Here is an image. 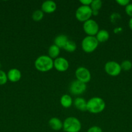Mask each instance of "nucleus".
<instances>
[{
  "label": "nucleus",
  "mask_w": 132,
  "mask_h": 132,
  "mask_svg": "<svg viewBox=\"0 0 132 132\" xmlns=\"http://www.w3.org/2000/svg\"><path fill=\"white\" fill-rule=\"evenodd\" d=\"M34 67L41 72H49L54 68V61L49 55H40L35 61Z\"/></svg>",
  "instance_id": "obj_1"
},
{
  "label": "nucleus",
  "mask_w": 132,
  "mask_h": 132,
  "mask_svg": "<svg viewBox=\"0 0 132 132\" xmlns=\"http://www.w3.org/2000/svg\"><path fill=\"white\" fill-rule=\"evenodd\" d=\"M105 108V101L99 97H93L87 101V111L91 113H100L104 110Z\"/></svg>",
  "instance_id": "obj_2"
},
{
  "label": "nucleus",
  "mask_w": 132,
  "mask_h": 132,
  "mask_svg": "<svg viewBox=\"0 0 132 132\" xmlns=\"http://www.w3.org/2000/svg\"><path fill=\"white\" fill-rule=\"evenodd\" d=\"M82 128L81 122L75 117H69L63 122V130L65 132H79Z\"/></svg>",
  "instance_id": "obj_3"
},
{
  "label": "nucleus",
  "mask_w": 132,
  "mask_h": 132,
  "mask_svg": "<svg viewBox=\"0 0 132 132\" xmlns=\"http://www.w3.org/2000/svg\"><path fill=\"white\" fill-rule=\"evenodd\" d=\"M98 41L95 36H86L82 41V48L85 53H92L97 48Z\"/></svg>",
  "instance_id": "obj_4"
},
{
  "label": "nucleus",
  "mask_w": 132,
  "mask_h": 132,
  "mask_svg": "<svg viewBox=\"0 0 132 132\" xmlns=\"http://www.w3.org/2000/svg\"><path fill=\"white\" fill-rule=\"evenodd\" d=\"M92 15V10L89 6L81 5L78 8L75 12V17L76 19L83 23L90 19Z\"/></svg>",
  "instance_id": "obj_5"
},
{
  "label": "nucleus",
  "mask_w": 132,
  "mask_h": 132,
  "mask_svg": "<svg viewBox=\"0 0 132 132\" xmlns=\"http://www.w3.org/2000/svg\"><path fill=\"white\" fill-rule=\"evenodd\" d=\"M104 70L109 76L115 77L121 73L122 68L120 64L115 61H109L105 64Z\"/></svg>",
  "instance_id": "obj_6"
},
{
  "label": "nucleus",
  "mask_w": 132,
  "mask_h": 132,
  "mask_svg": "<svg viewBox=\"0 0 132 132\" xmlns=\"http://www.w3.org/2000/svg\"><path fill=\"white\" fill-rule=\"evenodd\" d=\"M83 29L87 36H95L99 31V26L95 21L90 19L84 22L83 24Z\"/></svg>",
  "instance_id": "obj_7"
},
{
  "label": "nucleus",
  "mask_w": 132,
  "mask_h": 132,
  "mask_svg": "<svg viewBox=\"0 0 132 132\" xmlns=\"http://www.w3.org/2000/svg\"><path fill=\"white\" fill-rule=\"evenodd\" d=\"M75 77L76 80L87 84L91 81V74L87 68L84 67H80L75 71Z\"/></svg>",
  "instance_id": "obj_8"
},
{
  "label": "nucleus",
  "mask_w": 132,
  "mask_h": 132,
  "mask_svg": "<svg viewBox=\"0 0 132 132\" xmlns=\"http://www.w3.org/2000/svg\"><path fill=\"white\" fill-rule=\"evenodd\" d=\"M87 89L86 84L79 81L78 80H75L70 84L69 90L71 94L74 95H80L85 92Z\"/></svg>",
  "instance_id": "obj_9"
},
{
  "label": "nucleus",
  "mask_w": 132,
  "mask_h": 132,
  "mask_svg": "<svg viewBox=\"0 0 132 132\" xmlns=\"http://www.w3.org/2000/svg\"><path fill=\"white\" fill-rule=\"evenodd\" d=\"M69 67V61L63 57H58L54 60V68L58 72H65L68 70Z\"/></svg>",
  "instance_id": "obj_10"
},
{
  "label": "nucleus",
  "mask_w": 132,
  "mask_h": 132,
  "mask_svg": "<svg viewBox=\"0 0 132 132\" xmlns=\"http://www.w3.org/2000/svg\"><path fill=\"white\" fill-rule=\"evenodd\" d=\"M56 3L54 1L48 0L44 1L41 5V10L43 13L47 14H51L56 10Z\"/></svg>",
  "instance_id": "obj_11"
},
{
  "label": "nucleus",
  "mask_w": 132,
  "mask_h": 132,
  "mask_svg": "<svg viewBox=\"0 0 132 132\" xmlns=\"http://www.w3.org/2000/svg\"><path fill=\"white\" fill-rule=\"evenodd\" d=\"M21 73L20 70L17 68H12L8 72L7 78L8 80L12 82H16L21 79Z\"/></svg>",
  "instance_id": "obj_12"
},
{
  "label": "nucleus",
  "mask_w": 132,
  "mask_h": 132,
  "mask_svg": "<svg viewBox=\"0 0 132 132\" xmlns=\"http://www.w3.org/2000/svg\"><path fill=\"white\" fill-rule=\"evenodd\" d=\"M49 125L54 131H59L63 128V122L58 117H52L49 121Z\"/></svg>",
  "instance_id": "obj_13"
},
{
  "label": "nucleus",
  "mask_w": 132,
  "mask_h": 132,
  "mask_svg": "<svg viewBox=\"0 0 132 132\" xmlns=\"http://www.w3.org/2000/svg\"><path fill=\"white\" fill-rule=\"evenodd\" d=\"M73 104L75 108L78 110L82 111V112H85L87 110V101L84 98L80 97H76L74 100Z\"/></svg>",
  "instance_id": "obj_14"
},
{
  "label": "nucleus",
  "mask_w": 132,
  "mask_h": 132,
  "mask_svg": "<svg viewBox=\"0 0 132 132\" xmlns=\"http://www.w3.org/2000/svg\"><path fill=\"white\" fill-rule=\"evenodd\" d=\"M69 41V39L66 35L60 34L54 39V45H56L60 48H63L67 43Z\"/></svg>",
  "instance_id": "obj_15"
},
{
  "label": "nucleus",
  "mask_w": 132,
  "mask_h": 132,
  "mask_svg": "<svg viewBox=\"0 0 132 132\" xmlns=\"http://www.w3.org/2000/svg\"><path fill=\"white\" fill-rule=\"evenodd\" d=\"M98 43H104L109 38V34L106 30H99L97 34L95 36Z\"/></svg>",
  "instance_id": "obj_16"
},
{
  "label": "nucleus",
  "mask_w": 132,
  "mask_h": 132,
  "mask_svg": "<svg viewBox=\"0 0 132 132\" xmlns=\"http://www.w3.org/2000/svg\"><path fill=\"white\" fill-rule=\"evenodd\" d=\"M60 104L63 108H69L73 104L72 97L70 95L64 94L60 98Z\"/></svg>",
  "instance_id": "obj_17"
},
{
  "label": "nucleus",
  "mask_w": 132,
  "mask_h": 132,
  "mask_svg": "<svg viewBox=\"0 0 132 132\" xmlns=\"http://www.w3.org/2000/svg\"><path fill=\"white\" fill-rule=\"evenodd\" d=\"M60 54V48L55 45H53L49 48L48 50V55L51 59H56L59 57Z\"/></svg>",
  "instance_id": "obj_18"
},
{
  "label": "nucleus",
  "mask_w": 132,
  "mask_h": 132,
  "mask_svg": "<svg viewBox=\"0 0 132 132\" xmlns=\"http://www.w3.org/2000/svg\"><path fill=\"white\" fill-rule=\"evenodd\" d=\"M63 49H64L66 52H74L76 50V45L74 41L69 40V41L67 43L65 46L63 48Z\"/></svg>",
  "instance_id": "obj_19"
},
{
  "label": "nucleus",
  "mask_w": 132,
  "mask_h": 132,
  "mask_svg": "<svg viewBox=\"0 0 132 132\" xmlns=\"http://www.w3.org/2000/svg\"><path fill=\"white\" fill-rule=\"evenodd\" d=\"M44 16V13L41 10H36L32 13V18L34 21L38 22L42 20Z\"/></svg>",
  "instance_id": "obj_20"
},
{
  "label": "nucleus",
  "mask_w": 132,
  "mask_h": 132,
  "mask_svg": "<svg viewBox=\"0 0 132 132\" xmlns=\"http://www.w3.org/2000/svg\"><path fill=\"white\" fill-rule=\"evenodd\" d=\"M102 6V2L100 0H93L92 1L90 7L92 11H99Z\"/></svg>",
  "instance_id": "obj_21"
},
{
  "label": "nucleus",
  "mask_w": 132,
  "mask_h": 132,
  "mask_svg": "<svg viewBox=\"0 0 132 132\" xmlns=\"http://www.w3.org/2000/svg\"><path fill=\"white\" fill-rule=\"evenodd\" d=\"M122 70L124 71H129V70L131 69L132 68V63L129 60H124L120 64Z\"/></svg>",
  "instance_id": "obj_22"
},
{
  "label": "nucleus",
  "mask_w": 132,
  "mask_h": 132,
  "mask_svg": "<svg viewBox=\"0 0 132 132\" xmlns=\"http://www.w3.org/2000/svg\"><path fill=\"white\" fill-rule=\"evenodd\" d=\"M7 81V74L4 71L0 70V85H3L6 84Z\"/></svg>",
  "instance_id": "obj_23"
},
{
  "label": "nucleus",
  "mask_w": 132,
  "mask_h": 132,
  "mask_svg": "<svg viewBox=\"0 0 132 132\" xmlns=\"http://www.w3.org/2000/svg\"><path fill=\"white\" fill-rule=\"evenodd\" d=\"M125 12L128 16L132 18V3L128 4L125 7Z\"/></svg>",
  "instance_id": "obj_24"
},
{
  "label": "nucleus",
  "mask_w": 132,
  "mask_h": 132,
  "mask_svg": "<svg viewBox=\"0 0 132 132\" xmlns=\"http://www.w3.org/2000/svg\"><path fill=\"white\" fill-rule=\"evenodd\" d=\"M87 132H102V130L99 126H93L89 128Z\"/></svg>",
  "instance_id": "obj_25"
},
{
  "label": "nucleus",
  "mask_w": 132,
  "mask_h": 132,
  "mask_svg": "<svg viewBox=\"0 0 132 132\" xmlns=\"http://www.w3.org/2000/svg\"><path fill=\"white\" fill-rule=\"evenodd\" d=\"M116 3L119 4L120 6H126L128 4L130 3V1L129 0H116Z\"/></svg>",
  "instance_id": "obj_26"
},
{
  "label": "nucleus",
  "mask_w": 132,
  "mask_h": 132,
  "mask_svg": "<svg viewBox=\"0 0 132 132\" xmlns=\"http://www.w3.org/2000/svg\"><path fill=\"white\" fill-rule=\"evenodd\" d=\"M80 3L84 6H89L92 3V0H80Z\"/></svg>",
  "instance_id": "obj_27"
},
{
  "label": "nucleus",
  "mask_w": 132,
  "mask_h": 132,
  "mask_svg": "<svg viewBox=\"0 0 132 132\" xmlns=\"http://www.w3.org/2000/svg\"><path fill=\"white\" fill-rule=\"evenodd\" d=\"M128 26H129V28L132 30V18H131L129 19V23H128Z\"/></svg>",
  "instance_id": "obj_28"
},
{
  "label": "nucleus",
  "mask_w": 132,
  "mask_h": 132,
  "mask_svg": "<svg viewBox=\"0 0 132 132\" xmlns=\"http://www.w3.org/2000/svg\"><path fill=\"white\" fill-rule=\"evenodd\" d=\"M121 31H122L121 28H116L114 30V32H115V34L118 33V32H121Z\"/></svg>",
  "instance_id": "obj_29"
},
{
  "label": "nucleus",
  "mask_w": 132,
  "mask_h": 132,
  "mask_svg": "<svg viewBox=\"0 0 132 132\" xmlns=\"http://www.w3.org/2000/svg\"><path fill=\"white\" fill-rule=\"evenodd\" d=\"M98 12L99 11H92V15H94V16H96L98 14Z\"/></svg>",
  "instance_id": "obj_30"
},
{
  "label": "nucleus",
  "mask_w": 132,
  "mask_h": 132,
  "mask_svg": "<svg viewBox=\"0 0 132 132\" xmlns=\"http://www.w3.org/2000/svg\"><path fill=\"white\" fill-rule=\"evenodd\" d=\"M0 67H1V64H0Z\"/></svg>",
  "instance_id": "obj_31"
}]
</instances>
